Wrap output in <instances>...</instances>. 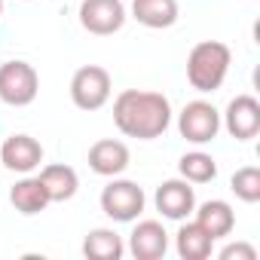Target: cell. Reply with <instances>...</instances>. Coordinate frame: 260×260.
<instances>
[{"label":"cell","mask_w":260,"mask_h":260,"mask_svg":"<svg viewBox=\"0 0 260 260\" xmlns=\"http://www.w3.org/2000/svg\"><path fill=\"white\" fill-rule=\"evenodd\" d=\"M113 122L125 138L153 141L172 125V104L162 92L125 89L113 101Z\"/></svg>","instance_id":"6da1fadb"},{"label":"cell","mask_w":260,"mask_h":260,"mask_svg":"<svg viewBox=\"0 0 260 260\" xmlns=\"http://www.w3.org/2000/svg\"><path fill=\"white\" fill-rule=\"evenodd\" d=\"M233 52L220 40H202L187 55V80L196 92H217L230 74Z\"/></svg>","instance_id":"7a4b0ae2"},{"label":"cell","mask_w":260,"mask_h":260,"mask_svg":"<svg viewBox=\"0 0 260 260\" xmlns=\"http://www.w3.org/2000/svg\"><path fill=\"white\" fill-rule=\"evenodd\" d=\"M147 196L135 181H125V178H113L104 190H101V211L116 220V223H132L138 220V214L144 211Z\"/></svg>","instance_id":"3957f363"},{"label":"cell","mask_w":260,"mask_h":260,"mask_svg":"<svg viewBox=\"0 0 260 260\" xmlns=\"http://www.w3.org/2000/svg\"><path fill=\"white\" fill-rule=\"evenodd\" d=\"M40 92V77L28 61H4L0 64V101L10 107H28Z\"/></svg>","instance_id":"277c9868"},{"label":"cell","mask_w":260,"mask_h":260,"mask_svg":"<svg viewBox=\"0 0 260 260\" xmlns=\"http://www.w3.org/2000/svg\"><path fill=\"white\" fill-rule=\"evenodd\" d=\"M113 92V80L101 64H83L74 77H71V101L80 110H98L110 101Z\"/></svg>","instance_id":"5b68a950"},{"label":"cell","mask_w":260,"mask_h":260,"mask_svg":"<svg viewBox=\"0 0 260 260\" xmlns=\"http://www.w3.org/2000/svg\"><path fill=\"white\" fill-rule=\"evenodd\" d=\"M178 132L190 144H208L220 132V113L208 101H190L178 116Z\"/></svg>","instance_id":"8992f818"},{"label":"cell","mask_w":260,"mask_h":260,"mask_svg":"<svg viewBox=\"0 0 260 260\" xmlns=\"http://www.w3.org/2000/svg\"><path fill=\"white\" fill-rule=\"evenodd\" d=\"M125 19L128 13L122 0H83L80 4V25L95 37L116 34L125 25Z\"/></svg>","instance_id":"52a82bcc"},{"label":"cell","mask_w":260,"mask_h":260,"mask_svg":"<svg viewBox=\"0 0 260 260\" xmlns=\"http://www.w3.org/2000/svg\"><path fill=\"white\" fill-rule=\"evenodd\" d=\"M220 125H226V132L236 141L257 138V132H260V101L254 95H236L226 104V113H223Z\"/></svg>","instance_id":"ba28073f"},{"label":"cell","mask_w":260,"mask_h":260,"mask_svg":"<svg viewBox=\"0 0 260 260\" xmlns=\"http://www.w3.org/2000/svg\"><path fill=\"white\" fill-rule=\"evenodd\" d=\"M153 202H156V211L162 217H169V220H187L193 214V208H196V193H193L190 181L172 178V181H162L156 187Z\"/></svg>","instance_id":"9c48e42d"},{"label":"cell","mask_w":260,"mask_h":260,"mask_svg":"<svg viewBox=\"0 0 260 260\" xmlns=\"http://www.w3.org/2000/svg\"><path fill=\"white\" fill-rule=\"evenodd\" d=\"M0 162L10 172L19 175H31L40 162H43V144L31 135H10L0 147Z\"/></svg>","instance_id":"30bf717a"},{"label":"cell","mask_w":260,"mask_h":260,"mask_svg":"<svg viewBox=\"0 0 260 260\" xmlns=\"http://www.w3.org/2000/svg\"><path fill=\"white\" fill-rule=\"evenodd\" d=\"M128 251L135 260H159L169 251V233L159 220H138L128 233Z\"/></svg>","instance_id":"8fae6325"},{"label":"cell","mask_w":260,"mask_h":260,"mask_svg":"<svg viewBox=\"0 0 260 260\" xmlns=\"http://www.w3.org/2000/svg\"><path fill=\"white\" fill-rule=\"evenodd\" d=\"M128 147L116 138H101L89 147V169L101 178H116L128 169Z\"/></svg>","instance_id":"7c38bea8"},{"label":"cell","mask_w":260,"mask_h":260,"mask_svg":"<svg viewBox=\"0 0 260 260\" xmlns=\"http://www.w3.org/2000/svg\"><path fill=\"white\" fill-rule=\"evenodd\" d=\"M193 211H196V223H199L214 242H217V239H226V236L233 233V226H236V211H233V205L223 202V199H208V202L196 205Z\"/></svg>","instance_id":"4fadbf2b"},{"label":"cell","mask_w":260,"mask_h":260,"mask_svg":"<svg viewBox=\"0 0 260 260\" xmlns=\"http://www.w3.org/2000/svg\"><path fill=\"white\" fill-rule=\"evenodd\" d=\"M37 178H40V184L46 187L49 202H68V199H74L77 190H80V178H77V172H74L71 166H64V162L43 166Z\"/></svg>","instance_id":"5bb4252c"},{"label":"cell","mask_w":260,"mask_h":260,"mask_svg":"<svg viewBox=\"0 0 260 260\" xmlns=\"http://www.w3.org/2000/svg\"><path fill=\"white\" fill-rule=\"evenodd\" d=\"M132 19L144 28H172L178 22V0H132Z\"/></svg>","instance_id":"9a60e30c"},{"label":"cell","mask_w":260,"mask_h":260,"mask_svg":"<svg viewBox=\"0 0 260 260\" xmlns=\"http://www.w3.org/2000/svg\"><path fill=\"white\" fill-rule=\"evenodd\" d=\"M10 202H13V208L22 211V214H40V211H46V205H52L46 187L40 184V178H31V175H25L22 181L13 184Z\"/></svg>","instance_id":"2e32d148"},{"label":"cell","mask_w":260,"mask_h":260,"mask_svg":"<svg viewBox=\"0 0 260 260\" xmlns=\"http://www.w3.org/2000/svg\"><path fill=\"white\" fill-rule=\"evenodd\" d=\"M211 248H214V239L196 223H181L178 236H175V251L181 260H208L211 257Z\"/></svg>","instance_id":"e0dca14e"},{"label":"cell","mask_w":260,"mask_h":260,"mask_svg":"<svg viewBox=\"0 0 260 260\" xmlns=\"http://www.w3.org/2000/svg\"><path fill=\"white\" fill-rule=\"evenodd\" d=\"M83 254L92 257V260H119L125 254V245H122L119 233H113L107 226H98L83 239Z\"/></svg>","instance_id":"ac0fdd59"},{"label":"cell","mask_w":260,"mask_h":260,"mask_svg":"<svg viewBox=\"0 0 260 260\" xmlns=\"http://www.w3.org/2000/svg\"><path fill=\"white\" fill-rule=\"evenodd\" d=\"M178 172H181V178L190 181V184H208V181L217 178V162H214L211 153L193 150V153H184V156L178 159Z\"/></svg>","instance_id":"d6986e66"},{"label":"cell","mask_w":260,"mask_h":260,"mask_svg":"<svg viewBox=\"0 0 260 260\" xmlns=\"http://www.w3.org/2000/svg\"><path fill=\"white\" fill-rule=\"evenodd\" d=\"M230 187H233V193H236L242 202H248V205L260 202V169H257V166L239 169V172L233 175Z\"/></svg>","instance_id":"ffe728a7"},{"label":"cell","mask_w":260,"mask_h":260,"mask_svg":"<svg viewBox=\"0 0 260 260\" xmlns=\"http://www.w3.org/2000/svg\"><path fill=\"white\" fill-rule=\"evenodd\" d=\"M217 257H220V260H257V251H254L248 242H233V245L220 248Z\"/></svg>","instance_id":"44dd1931"},{"label":"cell","mask_w":260,"mask_h":260,"mask_svg":"<svg viewBox=\"0 0 260 260\" xmlns=\"http://www.w3.org/2000/svg\"><path fill=\"white\" fill-rule=\"evenodd\" d=\"M0 16H4V0H0Z\"/></svg>","instance_id":"7402d4cb"}]
</instances>
